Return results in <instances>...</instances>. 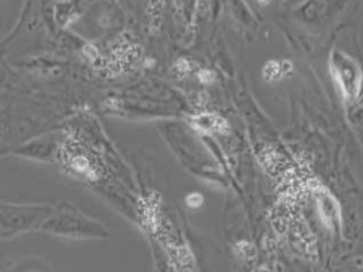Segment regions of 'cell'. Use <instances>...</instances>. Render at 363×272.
Returning <instances> with one entry per match:
<instances>
[{"label": "cell", "instance_id": "cell-1", "mask_svg": "<svg viewBox=\"0 0 363 272\" xmlns=\"http://www.w3.org/2000/svg\"><path fill=\"white\" fill-rule=\"evenodd\" d=\"M193 124L200 130L204 131H213V132H224L226 130V123L222 119L216 116L204 115L194 118Z\"/></svg>", "mask_w": 363, "mask_h": 272}, {"label": "cell", "instance_id": "cell-2", "mask_svg": "<svg viewBox=\"0 0 363 272\" xmlns=\"http://www.w3.org/2000/svg\"><path fill=\"white\" fill-rule=\"evenodd\" d=\"M265 77L267 79H275L280 75V67L277 62H269L265 68Z\"/></svg>", "mask_w": 363, "mask_h": 272}, {"label": "cell", "instance_id": "cell-3", "mask_svg": "<svg viewBox=\"0 0 363 272\" xmlns=\"http://www.w3.org/2000/svg\"><path fill=\"white\" fill-rule=\"evenodd\" d=\"M187 203L190 207H198L202 204V196L196 193L191 194L187 198Z\"/></svg>", "mask_w": 363, "mask_h": 272}, {"label": "cell", "instance_id": "cell-4", "mask_svg": "<svg viewBox=\"0 0 363 272\" xmlns=\"http://www.w3.org/2000/svg\"><path fill=\"white\" fill-rule=\"evenodd\" d=\"M214 78H215L214 74L212 72H210V71H203V72L199 73V79L202 80V82H204V83L212 82L214 80Z\"/></svg>", "mask_w": 363, "mask_h": 272}]
</instances>
